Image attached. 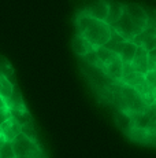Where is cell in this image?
<instances>
[{
  "label": "cell",
  "mask_w": 156,
  "mask_h": 158,
  "mask_svg": "<svg viewBox=\"0 0 156 158\" xmlns=\"http://www.w3.org/2000/svg\"><path fill=\"white\" fill-rule=\"evenodd\" d=\"M77 35L82 36L89 41L95 48L104 47L111 36V26L107 25L104 21H99L84 13H78L76 17Z\"/></svg>",
  "instance_id": "obj_1"
},
{
  "label": "cell",
  "mask_w": 156,
  "mask_h": 158,
  "mask_svg": "<svg viewBox=\"0 0 156 158\" xmlns=\"http://www.w3.org/2000/svg\"><path fill=\"white\" fill-rule=\"evenodd\" d=\"M119 96H121V111H125L129 115L137 114L145 110L148 105L142 99V96L137 92L134 88L129 85H122L119 89Z\"/></svg>",
  "instance_id": "obj_2"
},
{
  "label": "cell",
  "mask_w": 156,
  "mask_h": 158,
  "mask_svg": "<svg viewBox=\"0 0 156 158\" xmlns=\"http://www.w3.org/2000/svg\"><path fill=\"white\" fill-rule=\"evenodd\" d=\"M13 150L15 158H45L38 142L26 138L25 135H18L13 142Z\"/></svg>",
  "instance_id": "obj_3"
},
{
  "label": "cell",
  "mask_w": 156,
  "mask_h": 158,
  "mask_svg": "<svg viewBox=\"0 0 156 158\" xmlns=\"http://www.w3.org/2000/svg\"><path fill=\"white\" fill-rule=\"evenodd\" d=\"M111 28L115 30L116 33H119L126 41H133V39L137 37V36L144 30L141 26L137 25L125 11H123V14L121 15V18H119Z\"/></svg>",
  "instance_id": "obj_4"
},
{
  "label": "cell",
  "mask_w": 156,
  "mask_h": 158,
  "mask_svg": "<svg viewBox=\"0 0 156 158\" xmlns=\"http://www.w3.org/2000/svg\"><path fill=\"white\" fill-rule=\"evenodd\" d=\"M133 43L144 47L146 51L156 48V23L148 18V25L137 37L133 39Z\"/></svg>",
  "instance_id": "obj_5"
},
{
  "label": "cell",
  "mask_w": 156,
  "mask_h": 158,
  "mask_svg": "<svg viewBox=\"0 0 156 158\" xmlns=\"http://www.w3.org/2000/svg\"><path fill=\"white\" fill-rule=\"evenodd\" d=\"M81 13L89 15L95 19L106 22V18L108 15V0H93L88 6H85L81 10Z\"/></svg>",
  "instance_id": "obj_6"
},
{
  "label": "cell",
  "mask_w": 156,
  "mask_h": 158,
  "mask_svg": "<svg viewBox=\"0 0 156 158\" xmlns=\"http://www.w3.org/2000/svg\"><path fill=\"white\" fill-rule=\"evenodd\" d=\"M123 11L138 26H141L142 29L146 28V25H148V13H146V10H144L141 6L134 4V3H127V4H125Z\"/></svg>",
  "instance_id": "obj_7"
},
{
  "label": "cell",
  "mask_w": 156,
  "mask_h": 158,
  "mask_svg": "<svg viewBox=\"0 0 156 158\" xmlns=\"http://www.w3.org/2000/svg\"><path fill=\"white\" fill-rule=\"evenodd\" d=\"M130 65H131V69H133L136 73L145 74V73L149 70V68H148V51H146L144 47L138 45V47H137V51H136V55H134Z\"/></svg>",
  "instance_id": "obj_8"
},
{
  "label": "cell",
  "mask_w": 156,
  "mask_h": 158,
  "mask_svg": "<svg viewBox=\"0 0 156 158\" xmlns=\"http://www.w3.org/2000/svg\"><path fill=\"white\" fill-rule=\"evenodd\" d=\"M21 128H22V127H21L15 120L10 118V120H7L0 127V135L4 136L7 142H13L18 135H21Z\"/></svg>",
  "instance_id": "obj_9"
},
{
  "label": "cell",
  "mask_w": 156,
  "mask_h": 158,
  "mask_svg": "<svg viewBox=\"0 0 156 158\" xmlns=\"http://www.w3.org/2000/svg\"><path fill=\"white\" fill-rule=\"evenodd\" d=\"M123 7L125 4L118 0H108V15L106 18L107 25L112 26L121 18V15L123 14Z\"/></svg>",
  "instance_id": "obj_10"
},
{
  "label": "cell",
  "mask_w": 156,
  "mask_h": 158,
  "mask_svg": "<svg viewBox=\"0 0 156 158\" xmlns=\"http://www.w3.org/2000/svg\"><path fill=\"white\" fill-rule=\"evenodd\" d=\"M71 47H73L74 52L77 54V55L80 56H85L86 54H89L91 51L95 50V47L89 43L86 39H84L82 36L80 35H76L73 37V40H71Z\"/></svg>",
  "instance_id": "obj_11"
},
{
  "label": "cell",
  "mask_w": 156,
  "mask_h": 158,
  "mask_svg": "<svg viewBox=\"0 0 156 158\" xmlns=\"http://www.w3.org/2000/svg\"><path fill=\"white\" fill-rule=\"evenodd\" d=\"M104 73L107 76H110L112 80L115 81H122V77H123V62L119 56H116L115 59L111 63L104 68Z\"/></svg>",
  "instance_id": "obj_12"
},
{
  "label": "cell",
  "mask_w": 156,
  "mask_h": 158,
  "mask_svg": "<svg viewBox=\"0 0 156 158\" xmlns=\"http://www.w3.org/2000/svg\"><path fill=\"white\" fill-rule=\"evenodd\" d=\"M112 29V28H111ZM125 39L122 37L119 33H116L115 30H111V36H110V40L107 41V44L104 45L106 48H108L110 51H112V52H115V54H118L119 55V52H121V50H122V47H123V44H125Z\"/></svg>",
  "instance_id": "obj_13"
},
{
  "label": "cell",
  "mask_w": 156,
  "mask_h": 158,
  "mask_svg": "<svg viewBox=\"0 0 156 158\" xmlns=\"http://www.w3.org/2000/svg\"><path fill=\"white\" fill-rule=\"evenodd\" d=\"M138 45L134 44L133 41H125L123 47H122L121 52H119V58L122 59L123 63H131L134 55H136V51Z\"/></svg>",
  "instance_id": "obj_14"
},
{
  "label": "cell",
  "mask_w": 156,
  "mask_h": 158,
  "mask_svg": "<svg viewBox=\"0 0 156 158\" xmlns=\"http://www.w3.org/2000/svg\"><path fill=\"white\" fill-rule=\"evenodd\" d=\"M10 114H11V118L15 120L21 127L26 125V124L32 123V117L29 114L28 109L26 107H22V109H10Z\"/></svg>",
  "instance_id": "obj_15"
},
{
  "label": "cell",
  "mask_w": 156,
  "mask_h": 158,
  "mask_svg": "<svg viewBox=\"0 0 156 158\" xmlns=\"http://www.w3.org/2000/svg\"><path fill=\"white\" fill-rule=\"evenodd\" d=\"M14 85H15V84L11 83L6 76L0 74V96H2L6 102L11 98V95H13Z\"/></svg>",
  "instance_id": "obj_16"
},
{
  "label": "cell",
  "mask_w": 156,
  "mask_h": 158,
  "mask_svg": "<svg viewBox=\"0 0 156 158\" xmlns=\"http://www.w3.org/2000/svg\"><path fill=\"white\" fill-rule=\"evenodd\" d=\"M96 54H97V56H99V59H100V62L104 65V68H106L108 63H111L114 59H115L116 56H119L118 54H115V52H112V51H110L108 48H106V47H97L96 48ZM104 72V70H103Z\"/></svg>",
  "instance_id": "obj_17"
},
{
  "label": "cell",
  "mask_w": 156,
  "mask_h": 158,
  "mask_svg": "<svg viewBox=\"0 0 156 158\" xmlns=\"http://www.w3.org/2000/svg\"><path fill=\"white\" fill-rule=\"evenodd\" d=\"M82 59L85 60L86 63L92 65L93 68H97V69H100V70H104V65L100 62V59H99L97 54H96V48L93 51H91L89 54H86L85 56H82Z\"/></svg>",
  "instance_id": "obj_18"
},
{
  "label": "cell",
  "mask_w": 156,
  "mask_h": 158,
  "mask_svg": "<svg viewBox=\"0 0 156 158\" xmlns=\"http://www.w3.org/2000/svg\"><path fill=\"white\" fill-rule=\"evenodd\" d=\"M10 118H11L10 109H8L6 101L0 96V127H2L7 120H10Z\"/></svg>",
  "instance_id": "obj_19"
},
{
  "label": "cell",
  "mask_w": 156,
  "mask_h": 158,
  "mask_svg": "<svg viewBox=\"0 0 156 158\" xmlns=\"http://www.w3.org/2000/svg\"><path fill=\"white\" fill-rule=\"evenodd\" d=\"M0 158H15L11 142H6V143L0 147Z\"/></svg>",
  "instance_id": "obj_20"
},
{
  "label": "cell",
  "mask_w": 156,
  "mask_h": 158,
  "mask_svg": "<svg viewBox=\"0 0 156 158\" xmlns=\"http://www.w3.org/2000/svg\"><path fill=\"white\" fill-rule=\"evenodd\" d=\"M21 133L25 135L26 138L37 142V133H36V129L33 128V123H29V124H26V125H23L22 128H21Z\"/></svg>",
  "instance_id": "obj_21"
},
{
  "label": "cell",
  "mask_w": 156,
  "mask_h": 158,
  "mask_svg": "<svg viewBox=\"0 0 156 158\" xmlns=\"http://www.w3.org/2000/svg\"><path fill=\"white\" fill-rule=\"evenodd\" d=\"M148 68L149 70H155L156 69V48L148 51Z\"/></svg>",
  "instance_id": "obj_22"
},
{
  "label": "cell",
  "mask_w": 156,
  "mask_h": 158,
  "mask_svg": "<svg viewBox=\"0 0 156 158\" xmlns=\"http://www.w3.org/2000/svg\"><path fill=\"white\" fill-rule=\"evenodd\" d=\"M155 105H156V101H155Z\"/></svg>",
  "instance_id": "obj_23"
},
{
  "label": "cell",
  "mask_w": 156,
  "mask_h": 158,
  "mask_svg": "<svg viewBox=\"0 0 156 158\" xmlns=\"http://www.w3.org/2000/svg\"><path fill=\"white\" fill-rule=\"evenodd\" d=\"M155 70H156V69H155Z\"/></svg>",
  "instance_id": "obj_24"
}]
</instances>
